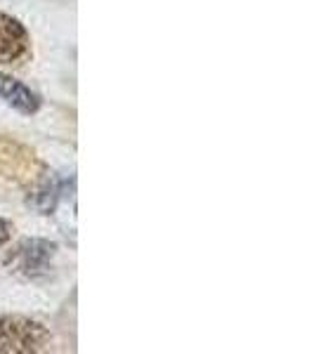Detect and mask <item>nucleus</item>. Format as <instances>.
Wrapping results in <instances>:
<instances>
[{
	"label": "nucleus",
	"instance_id": "nucleus-1",
	"mask_svg": "<svg viewBox=\"0 0 314 354\" xmlns=\"http://www.w3.org/2000/svg\"><path fill=\"white\" fill-rule=\"evenodd\" d=\"M50 345V330L26 317H0V352L31 354Z\"/></svg>",
	"mask_w": 314,
	"mask_h": 354
},
{
	"label": "nucleus",
	"instance_id": "nucleus-4",
	"mask_svg": "<svg viewBox=\"0 0 314 354\" xmlns=\"http://www.w3.org/2000/svg\"><path fill=\"white\" fill-rule=\"evenodd\" d=\"M0 100H5L12 109L26 113V116H31V113L41 109V97L33 93L31 88H26L21 81L8 76V73H0Z\"/></svg>",
	"mask_w": 314,
	"mask_h": 354
},
{
	"label": "nucleus",
	"instance_id": "nucleus-6",
	"mask_svg": "<svg viewBox=\"0 0 314 354\" xmlns=\"http://www.w3.org/2000/svg\"><path fill=\"white\" fill-rule=\"evenodd\" d=\"M12 225H10L8 220H0V245H5L10 241V239H12Z\"/></svg>",
	"mask_w": 314,
	"mask_h": 354
},
{
	"label": "nucleus",
	"instance_id": "nucleus-3",
	"mask_svg": "<svg viewBox=\"0 0 314 354\" xmlns=\"http://www.w3.org/2000/svg\"><path fill=\"white\" fill-rule=\"evenodd\" d=\"M31 41L24 24L15 17L0 12V64H15L28 55Z\"/></svg>",
	"mask_w": 314,
	"mask_h": 354
},
{
	"label": "nucleus",
	"instance_id": "nucleus-2",
	"mask_svg": "<svg viewBox=\"0 0 314 354\" xmlns=\"http://www.w3.org/2000/svg\"><path fill=\"white\" fill-rule=\"evenodd\" d=\"M57 253L55 241L45 239H24L5 255V265L10 272L26 279H41L53 270V258Z\"/></svg>",
	"mask_w": 314,
	"mask_h": 354
},
{
	"label": "nucleus",
	"instance_id": "nucleus-5",
	"mask_svg": "<svg viewBox=\"0 0 314 354\" xmlns=\"http://www.w3.org/2000/svg\"><path fill=\"white\" fill-rule=\"evenodd\" d=\"M62 189H64V187H62V182L57 180V177L50 175L48 180L41 182L36 189L28 194V205H31V208H36L41 215H50L57 208V201L62 198Z\"/></svg>",
	"mask_w": 314,
	"mask_h": 354
}]
</instances>
